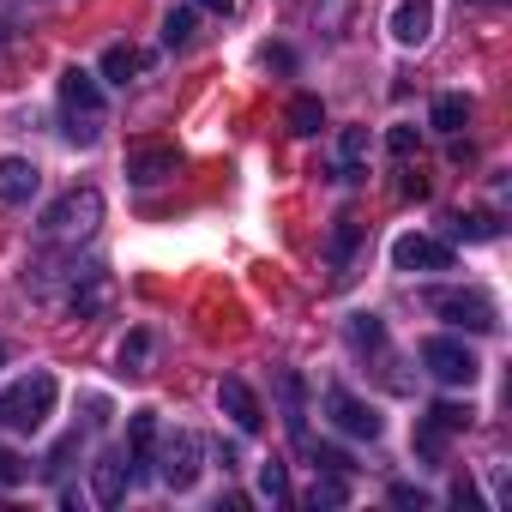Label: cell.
I'll list each match as a JSON object with an SVG mask.
<instances>
[{"instance_id":"obj_15","label":"cell","mask_w":512,"mask_h":512,"mask_svg":"<svg viewBox=\"0 0 512 512\" xmlns=\"http://www.w3.org/2000/svg\"><path fill=\"white\" fill-rule=\"evenodd\" d=\"M37 163H25V157H0V199L7 205H19V199H31L37 193Z\"/></svg>"},{"instance_id":"obj_2","label":"cell","mask_w":512,"mask_h":512,"mask_svg":"<svg viewBox=\"0 0 512 512\" xmlns=\"http://www.w3.org/2000/svg\"><path fill=\"white\" fill-rule=\"evenodd\" d=\"M55 410V374H25L13 380L7 392H0V422L7 428H43V416Z\"/></svg>"},{"instance_id":"obj_31","label":"cell","mask_w":512,"mask_h":512,"mask_svg":"<svg viewBox=\"0 0 512 512\" xmlns=\"http://www.w3.org/2000/svg\"><path fill=\"white\" fill-rule=\"evenodd\" d=\"M386 145H392V157H410V151H416V127H392Z\"/></svg>"},{"instance_id":"obj_18","label":"cell","mask_w":512,"mask_h":512,"mask_svg":"<svg viewBox=\"0 0 512 512\" xmlns=\"http://www.w3.org/2000/svg\"><path fill=\"white\" fill-rule=\"evenodd\" d=\"M320 127H326V109H320V97H296V103H290V133L314 139Z\"/></svg>"},{"instance_id":"obj_20","label":"cell","mask_w":512,"mask_h":512,"mask_svg":"<svg viewBox=\"0 0 512 512\" xmlns=\"http://www.w3.org/2000/svg\"><path fill=\"white\" fill-rule=\"evenodd\" d=\"M452 235H458V241H494L500 223H494L488 211H470V217H452Z\"/></svg>"},{"instance_id":"obj_11","label":"cell","mask_w":512,"mask_h":512,"mask_svg":"<svg viewBox=\"0 0 512 512\" xmlns=\"http://www.w3.org/2000/svg\"><path fill=\"white\" fill-rule=\"evenodd\" d=\"M127 482H133V464H127L121 452H103V458L91 464V494H97V506H121V500H127Z\"/></svg>"},{"instance_id":"obj_21","label":"cell","mask_w":512,"mask_h":512,"mask_svg":"<svg viewBox=\"0 0 512 512\" xmlns=\"http://www.w3.org/2000/svg\"><path fill=\"white\" fill-rule=\"evenodd\" d=\"M284 422H290L296 440H308V422H302V380H296V374H284Z\"/></svg>"},{"instance_id":"obj_29","label":"cell","mask_w":512,"mask_h":512,"mask_svg":"<svg viewBox=\"0 0 512 512\" xmlns=\"http://www.w3.org/2000/svg\"><path fill=\"white\" fill-rule=\"evenodd\" d=\"M25 476H31V464H25L13 446H0V488H19Z\"/></svg>"},{"instance_id":"obj_4","label":"cell","mask_w":512,"mask_h":512,"mask_svg":"<svg viewBox=\"0 0 512 512\" xmlns=\"http://www.w3.org/2000/svg\"><path fill=\"white\" fill-rule=\"evenodd\" d=\"M428 308H434L440 320L464 326V332H494V326H500V314H494V302H488L482 290H434Z\"/></svg>"},{"instance_id":"obj_25","label":"cell","mask_w":512,"mask_h":512,"mask_svg":"<svg viewBox=\"0 0 512 512\" xmlns=\"http://www.w3.org/2000/svg\"><path fill=\"white\" fill-rule=\"evenodd\" d=\"M350 344H356V350H380V344H386L380 320H374V314H356V320H350Z\"/></svg>"},{"instance_id":"obj_32","label":"cell","mask_w":512,"mask_h":512,"mask_svg":"<svg viewBox=\"0 0 512 512\" xmlns=\"http://www.w3.org/2000/svg\"><path fill=\"white\" fill-rule=\"evenodd\" d=\"M392 500H398V506H416V512H422V506H428V494H422V488H404V482H398V488H392Z\"/></svg>"},{"instance_id":"obj_28","label":"cell","mask_w":512,"mask_h":512,"mask_svg":"<svg viewBox=\"0 0 512 512\" xmlns=\"http://www.w3.org/2000/svg\"><path fill=\"white\" fill-rule=\"evenodd\" d=\"M145 356H151V332H133V338L121 344V368H127V374H145Z\"/></svg>"},{"instance_id":"obj_6","label":"cell","mask_w":512,"mask_h":512,"mask_svg":"<svg viewBox=\"0 0 512 512\" xmlns=\"http://www.w3.org/2000/svg\"><path fill=\"white\" fill-rule=\"evenodd\" d=\"M199 458H205V440L181 428V434H169V440H163V458H157L163 470H157V476L181 494V488H193V482H199Z\"/></svg>"},{"instance_id":"obj_33","label":"cell","mask_w":512,"mask_h":512,"mask_svg":"<svg viewBox=\"0 0 512 512\" xmlns=\"http://www.w3.org/2000/svg\"><path fill=\"white\" fill-rule=\"evenodd\" d=\"M199 7H205V13H223V19H229V13H235V0H199Z\"/></svg>"},{"instance_id":"obj_14","label":"cell","mask_w":512,"mask_h":512,"mask_svg":"<svg viewBox=\"0 0 512 512\" xmlns=\"http://www.w3.org/2000/svg\"><path fill=\"white\" fill-rule=\"evenodd\" d=\"M127 458H133L139 476L157 464V410H133V422H127Z\"/></svg>"},{"instance_id":"obj_27","label":"cell","mask_w":512,"mask_h":512,"mask_svg":"<svg viewBox=\"0 0 512 512\" xmlns=\"http://www.w3.org/2000/svg\"><path fill=\"white\" fill-rule=\"evenodd\" d=\"M356 235H362V223H356V217L344 211V217H338V229H332V260H338V266L350 260V247H356Z\"/></svg>"},{"instance_id":"obj_19","label":"cell","mask_w":512,"mask_h":512,"mask_svg":"<svg viewBox=\"0 0 512 512\" xmlns=\"http://www.w3.org/2000/svg\"><path fill=\"white\" fill-rule=\"evenodd\" d=\"M362 151H368V127H350L344 145H338V175H344V181L362 175Z\"/></svg>"},{"instance_id":"obj_30","label":"cell","mask_w":512,"mask_h":512,"mask_svg":"<svg viewBox=\"0 0 512 512\" xmlns=\"http://www.w3.org/2000/svg\"><path fill=\"white\" fill-rule=\"evenodd\" d=\"M314 470H332V476H344V470H350V458H344L338 446H314Z\"/></svg>"},{"instance_id":"obj_10","label":"cell","mask_w":512,"mask_h":512,"mask_svg":"<svg viewBox=\"0 0 512 512\" xmlns=\"http://www.w3.org/2000/svg\"><path fill=\"white\" fill-rule=\"evenodd\" d=\"M464 428H470V404H434V410H428V422L416 428V446H422L428 458H440L446 434H464Z\"/></svg>"},{"instance_id":"obj_24","label":"cell","mask_w":512,"mask_h":512,"mask_svg":"<svg viewBox=\"0 0 512 512\" xmlns=\"http://www.w3.org/2000/svg\"><path fill=\"white\" fill-rule=\"evenodd\" d=\"M163 43H169V49H187V43H193V13H187V7H175V13L163 19Z\"/></svg>"},{"instance_id":"obj_3","label":"cell","mask_w":512,"mask_h":512,"mask_svg":"<svg viewBox=\"0 0 512 512\" xmlns=\"http://www.w3.org/2000/svg\"><path fill=\"white\" fill-rule=\"evenodd\" d=\"M97 223H103V193H97V187H73V193H61V199L43 211V229H49L55 241H85Z\"/></svg>"},{"instance_id":"obj_13","label":"cell","mask_w":512,"mask_h":512,"mask_svg":"<svg viewBox=\"0 0 512 512\" xmlns=\"http://www.w3.org/2000/svg\"><path fill=\"white\" fill-rule=\"evenodd\" d=\"M428 31H434V0H398L392 37H398L404 49H416V43H428Z\"/></svg>"},{"instance_id":"obj_17","label":"cell","mask_w":512,"mask_h":512,"mask_svg":"<svg viewBox=\"0 0 512 512\" xmlns=\"http://www.w3.org/2000/svg\"><path fill=\"white\" fill-rule=\"evenodd\" d=\"M85 284H73V314L85 320V314H103L109 308V296H115V284L103 278V272H79Z\"/></svg>"},{"instance_id":"obj_22","label":"cell","mask_w":512,"mask_h":512,"mask_svg":"<svg viewBox=\"0 0 512 512\" xmlns=\"http://www.w3.org/2000/svg\"><path fill=\"white\" fill-rule=\"evenodd\" d=\"M464 121H470V103H464V97H440V103H434V127H440V133H458Z\"/></svg>"},{"instance_id":"obj_1","label":"cell","mask_w":512,"mask_h":512,"mask_svg":"<svg viewBox=\"0 0 512 512\" xmlns=\"http://www.w3.org/2000/svg\"><path fill=\"white\" fill-rule=\"evenodd\" d=\"M61 109H67V139L73 145H97L103 139V91H97V79L85 73V67H67L61 73Z\"/></svg>"},{"instance_id":"obj_5","label":"cell","mask_w":512,"mask_h":512,"mask_svg":"<svg viewBox=\"0 0 512 512\" xmlns=\"http://www.w3.org/2000/svg\"><path fill=\"white\" fill-rule=\"evenodd\" d=\"M422 368H428L440 386H470L482 362H476L458 338H428V344H422Z\"/></svg>"},{"instance_id":"obj_9","label":"cell","mask_w":512,"mask_h":512,"mask_svg":"<svg viewBox=\"0 0 512 512\" xmlns=\"http://www.w3.org/2000/svg\"><path fill=\"white\" fill-rule=\"evenodd\" d=\"M326 410H332V422H338L344 434H356V440H374V434H380L374 404H362V398H356V392H344V386H332V392H326Z\"/></svg>"},{"instance_id":"obj_12","label":"cell","mask_w":512,"mask_h":512,"mask_svg":"<svg viewBox=\"0 0 512 512\" xmlns=\"http://www.w3.org/2000/svg\"><path fill=\"white\" fill-rule=\"evenodd\" d=\"M217 404H223V416H235V428H247V434L266 422V410H260V398H253V386H247V380H235V374L217 386Z\"/></svg>"},{"instance_id":"obj_26","label":"cell","mask_w":512,"mask_h":512,"mask_svg":"<svg viewBox=\"0 0 512 512\" xmlns=\"http://www.w3.org/2000/svg\"><path fill=\"white\" fill-rule=\"evenodd\" d=\"M344 500H350V488H344L338 476H320V482L308 488V506H314V512H320V506H344Z\"/></svg>"},{"instance_id":"obj_34","label":"cell","mask_w":512,"mask_h":512,"mask_svg":"<svg viewBox=\"0 0 512 512\" xmlns=\"http://www.w3.org/2000/svg\"><path fill=\"white\" fill-rule=\"evenodd\" d=\"M0 362H7V344H0Z\"/></svg>"},{"instance_id":"obj_23","label":"cell","mask_w":512,"mask_h":512,"mask_svg":"<svg viewBox=\"0 0 512 512\" xmlns=\"http://www.w3.org/2000/svg\"><path fill=\"white\" fill-rule=\"evenodd\" d=\"M260 494H266V500H290V470H284L278 458L260 464Z\"/></svg>"},{"instance_id":"obj_7","label":"cell","mask_w":512,"mask_h":512,"mask_svg":"<svg viewBox=\"0 0 512 512\" xmlns=\"http://www.w3.org/2000/svg\"><path fill=\"white\" fill-rule=\"evenodd\" d=\"M175 169H181V151L163 145V139H145V145L127 151V181H139V187H157V181H169Z\"/></svg>"},{"instance_id":"obj_8","label":"cell","mask_w":512,"mask_h":512,"mask_svg":"<svg viewBox=\"0 0 512 512\" xmlns=\"http://www.w3.org/2000/svg\"><path fill=\"white\" fill-rule=\"evenodd\" d=\"M392 266L398 272H446L452 266V247L434 235H398L392 241Z\"/></svg>"},{"instance_id":"obj_16","label":"cell","mask_w":512,"mask_h":512,"mask_svg":"<svg viewBox=\"0 0 512 512\" xmlns=\"http://www.w3.org/2000/svg\"><path fill=\"white\" fill-rule=\"evenodd\" d=\"M139 67H145V55H139L133 43H109V49H103V79H109V85H133Z\"/></svg>"}]
</instances>
